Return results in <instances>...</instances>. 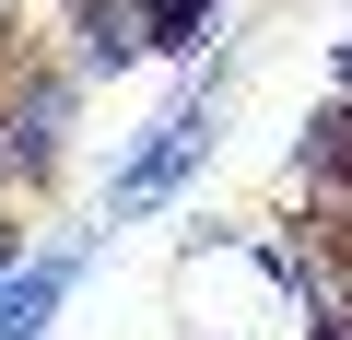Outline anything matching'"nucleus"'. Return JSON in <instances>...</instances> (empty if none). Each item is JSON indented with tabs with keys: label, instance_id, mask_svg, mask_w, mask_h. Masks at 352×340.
I'll return each mask as SVG.
<instances>
[{
	"label": "nucleus",
	"instance_id": "39448f33",
	"mask_svg": "<svg viewBox=\"0 0 352 340\" xmlns=\"http://www.w3.org/2000/svg\"><path fill=\"white\" fill-rule=\"evenodd\" d=\"M340 106H352V36H340Z\"/></svg>",
	"mask_w": 352,
	"mask_h": 340
},
{
	"label": "nucleus",
	"instance_id": "0eeeda50",
	"mask_svg": "<svg viewBox=\"0 0 352 340\" xmlns=\"http://www.w3.org/2000/svg\"><path fill=\"white\" fill-rule=\"evenodd\" d=\"M305 340H352V328H305Z\"/></svg>",
	"mask_w": 352,
	"mask_h": 340
},
{
	"label": "nucleus",
	"instance_id": "20e7f679",
	"mask_svg": "<svg viewBox=\"0 0 352 340\" xmlns=\"http://www.w3.org/2000/svg\"><path fill=\"white\" fill-rule=\"evenodd\" d=\"M94 270V235H71V247H36L12 282H0V340H47V317L71 305V282Z\"/></svg>",
	"mask_w": 352,
	"mask_h": 340
},
{
	"label": "nucleus",
	"instance_id": "f03ea898",
	"mask_svg": "<svg viewBox=\"0 0 352 340\" xmlns=\"http://www.w3.org/2000/svg\"><path fill=\"white\" fill-rule=\"evenodd\" d=\"M212 129H223V94H212V82H200L188 106H164V117H153V141L118 164V212H129V223H141V212H164V200H176V177L212 152Z\"/></svg>",
	"mask_w": 352,
	"mask_h": 340
},
{
	"label": "nucleus",
	"instance_id": "7ed1b4c3",
	"mask_svg": "<svg viewBox=\"0 0 352 340\" xmlns=\"http://www.w3.org/2000/svg\"><path fill=\"white\" fill-rule=\"evenodd\" d=\"M294 200H305V223L352 235V106H340V94H329V106L305 117V141H294Z\"/></svg>",
	"mask_w": 352,
	"mask_h": 340
},
{
	"label": "nucleus",
	"instance_id": "f257e3e1",
	"mask_svg": "<svg viewBox=\"0 0 352 340\" xmlns=\"http://www.w3.org/2000/svg\"><path fill=\"white\" fill-rule=\"evenodd\" d=\"M71 106H82V71L59 59H24L12 82H0V141H12V177H59V152H71Z\"/></svg>",
	"mask_w": 352,
	"mask_h": 340
},
{
	"label": "nucleus",
	"instance_id": "423d86ee",
	"mask_svg": "<svg viewBox=\"0 0 352 340\" xmlns=\"http://www.w3.org/2000/svg\"><path fill=\"white\" fill-rule=\"evenodd\" d=\"M0 200H12V141H0Z\"/></svg>",
	"mask_w": 352,
	"mask_h": 340
}]
</instances>
